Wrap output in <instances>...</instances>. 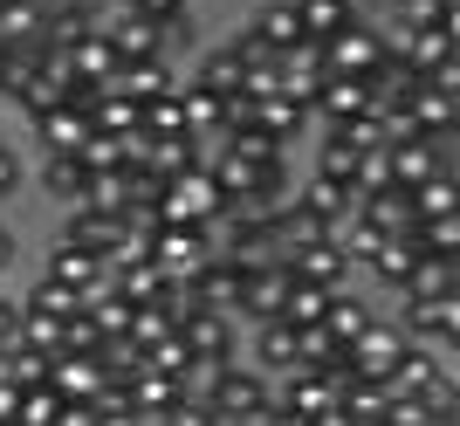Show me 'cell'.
<instances>
[{"instance_id": "16", "label": "cell", "mask_w": 460, "mask_h": 426, "mask_svg": "<svg viewBox=\"0 0 460 426\" xmlns=\"http://www.w3.org/2000/svg\"><path fill=\"white\" fill-rule=\"evenodd\" d=\"M447 371H454V358H447V351H433V344H412V351H405V365L392 371V392H405V399H426V392L440 386Z\"/></svg>"}, {"instance_id": "52", "label": "cell", "mask_w": 460, "mask_h": 426, "mask_svg": "<svg viewBox=\"0 0 460 426\" xmlns=\"http://www.w3.org/2000/svg\"><path fill=\"white\" fill-rule=\"evenodd\" d=\"M440 28H447V41L460 49V0H447V14H440Z\"/></svg>"}, {"instance_id": "17", "label": "cell", "mask_w": 460, "mask_h": 426, "mask_svg": "<svg viewBox=\"0 0 460 426\" xmlns=\"http://www.w3.org/2000/svg\"><path fill=\"white\" fill-rule=\"evenodd\" d=\"M186 344H192V358H241V316L199 310L186 324Z\"/></svg>"}, {"instance_id": "9", "label": "cell", "mask_w": 460, "mask_h": 426, "mask_svg": "<svg viewBox=\"0 0 460 426\" xmlns=\"http://www.w3.org/2000/svg\"><path fill=\"white\" fill-rule=\"evenodd\" d=\"M124 234H131V213H96V207H69V213H62V234H56V241H76V248H90V254H103V262H111Z\"/></svg>"}, {"instance_id": "51", "label": "cell", "mask_w": 460, "mask_h": 426, "mask_svg": "<svg viewBox=\"0 0 460 426\" xmlns=\"http://www.w3.org/2000/svg\"><path fill=\"white\" fill-rule=\"evenodd\" d=\"M96 426H145V420H137L131 406H103V413H96Z\"/></svg>"}, {"instance_id": "46", "label": "cell", "mask_w": 460, "mask_h": 426, "mask_svg": "<svg viewBox=\"0 0 460 426\" xmlns=\"http://www.w3.org/2000/svg\"><path fill=\"white\" fill-rule=\"evenodd\" d=\"M103 344H111V337H103V324H96L90 310L69 316V351H90V358H103Z\"/></svg>"}, {"instance_id": "57", "label": "cell", "mask_w": 460, "mask_h": 426, "mask_svg": "<svg viewBox=\"0 0 460 426\" xmlns=\"http://www.w3.org/2000/svg\"><path fill=\"white\" fill-rule=\"evenodd\" d=\"M350 7H358V14H365V7H385V0H350Z\"/></svg>"}, {"instance_id": "1", "label": "cell", "mask_w": 460, "mask_h": 426, "mask_svg": "<svg viewBox=\"0 0 460 426\" xmlns=\"http://www.w3.org/2000/svg\"><path fill=\"white\" fill-rule=\"evenodd\" d=\"M227 213V193H220V179L199 165V173H179L172 186H165V200H158V220L165 227H213Z\"/></svg>"}, {"instance_id": "44", "label": "cell", "mask_w": 460, "mask_h": 426, "mask_svg": "<svg viewBox=\"0 0 460 426\" xmlns=\"http://www.w3.org/2000/svg\"><path fill=\"white\" fill-rule=\"evenodd\" d=\"M392 14H399V35H420V28H440V14H447V0H385ZM392 35V41H399Z\"/></svg>"}, {"instance_id": "30", "label": "cell", "mask_w": 460, "mask_h": 426, "mask_svg": "<svg viewBox=\"0 0 460 426\" xmlns=\"http://www.w3.org/2000/svg\"><path fill=\"white\" fill-rule=\"evenodd\" d=\"M117 97H131L137 111H145V103H158V97H172V62H124Z\"/></svg>"}, {"instance_id": "3", "label": "cell", "mask_w": 460, "mask_h": 426, "mask_svg": "<svg viewBox=\"0 0 460 426\" xmlns=\"http://www.w3.org/2000/svg\"><path fill=\"white\" fill-rule=\"evenodd\" d=\"M213 413H234L241 426H269V413H275V378L269 371H254L248 358L220 378V392H213Z\"/></svg>"}, {"instance_id": "50", "label": "cell", "mask_w": 460, "mask_h": 426, "mask_svg": "<svg viewBox=\"0 0 460 426\" xmlns=\"http://www.w3.org/2000/svg\"><path fill=\"white\" fill-rule=\"evenodd\" d=\"M14 186H21V158H14V152H0V200L14 193Z\"/></svg>"}, {"instance_id": "31", "label": "cell", "mask_w": 460, "mask_h": 426, "mask_svg": "<svg viewBox=\"0 0 460 426\" xmlns=\"http://www.w3.org/2000/svg\"><path fill=\"white\" fill-rule=\"evenodd\" d=\"M90 179H96V173L83 165V158H41V186H49V193L62 200V213L90 200Z\"/></svg>"}, {"instance_id": "8", "label": "cell", "mask_w": 460, "mask_h": 426, "mask_svg": "<svg viewBox=\"0 0 460 426\" xmlns=\"http://www.w3.org/2000/svg\"><path fill=\"white\" fill-rule=\"evenodd\" d=\"M288 289H296V269H288V262H261V269H248V296H241V316H248V324H282Z\"/></svg>"}, {"instance_id": "45", "label": "cell", "mask_w": 460, "mask_h": 426, "mask_svg": "<svg viewBox=\"0 0 460 426\" xmlns=\"http://www.w3.org/2000/svg\"><path fill=\"white\" fill-rule=\"evenodd\" d=\"M399 296H454V275H447V262H440V254H426Z\"/></svg>"}, {"instance_id": "15", "label": "cell", "mask_w": 460, "mask_h": 426, "mask_svg": "<svg viewBox=\"0 0 460 426\" xmlns=\"http://www.w3.org/2000/svg\"><path fill=\"white\" fill-rule=\"evenodd\" d=\"M330 83V69H323V49H316V41H303V49H288L282 56V97L288 103H316V90H323Z\"/></svg>"}, {"instance_id": "25", "label": "cell", "mask_w": 460, "mask_h": 426, "mask_svg": "<svg viewBox=\"0 0 460 426\" xmlns=\"http://www.w3.org/2000/svg\"><path fill=\"white\" fill-rule=\"evenodd\" d=\"M69 69H76V76H90V83H117V76H124V49L96 28V35H83L76 49H69Z\"/></svg>"}, {"instance_id": "53", "label": "cell", "mask_w": 460, "mask_h": 426, "mask_svg": "<svg viewBox=\"0 0 460 426\" xmlns=\"http://www.w3.org/2000/svg\"><path fill=\"white\" fill-rule=\"evenodd\" d=\"M0 386L21 392V386H14V344H0Z\"/></svg>"}, {"instance_id": "34", "label": "cell", "mask_w": 460, "mask_h": 426, "mask_svg": "<svg viewBox=\"0 0 460 426\" xmlns=\"http://www.w3.org/2000/svg\"><path fill=\"white\" fill-rule=\"evenodd\" d=\"M111 282L131 296L137 310H145V303H158V296H165V282H172V275L158 269V262H124V269H111Z\"/></svg>"}, {"instance_id": "49", "label": "cell", "mask_w": 460, "mask_h": 426, "mask_svg": "<svg viewBox=\"0 0 460 426\" xmlns=\"http://www.w3.org/2000/svg\"><path fill=\"white\" fill-rule=\"evenodd\" d=\"M158 426H213V406H207V399H179Z\"/></svg>"}, {"instance_id": "32", "label": "cell", "mask_w": 460, "mask_h": 426, "mask_svg": "<svg viewBox=\"0 0 460 426\" xmlns=\"http://www.w3.org/2000/svg\"><path fill=\"white\" fill-rule=\"evenodd\" d=\"M371 324H378V310H371V303H365V296H358V289H344V296H337V303H330V316H323V330H330V337H337V344H358V337H365V330Z\"/></svg>"}, {"instance_id": "48", "label": "cell", "mask_w": 460, "mask_h": 426, "mask_svg": "<svg viewBox=\"0 0 460 426\" xmlns=\"http://www.w3.org/2000/svg\"><path fill=\"white\" fill-rule=\"evenodd\" d=\"M131 7H137V14H152L158 28H172V21H192L186 0H131Z\"/></svg>"}, {"instance_id": "6", "label": "cell", "mask_w": 460, "mask_h": 426, "mask_svg": "<svg viewBox=\"0 0 460 426\" xmlns=\"http://www.w3.org/2000/svg\"><path fill=\"white\" fill-rule=\"evenodd\" d=\"M103 35H111L117 49H124V62H165V56H172V41H165V28H158L152 14H137L131 0L103 14Z\"/></svg>"}, {"instance_id": "7", "label": "cell", "mask_w": 460, "mask_h": 426, "mask_svg": "<svg viewBox=\"0 0 460 426\" xmlns=\"http://www.w3.org/2000/svg\"><path fill=\"white\" fill-rule=\"evenodd\" d=\"M385 49H392V35H378L371 21H358V28H344L337 41H323V69L330 76H365L371 83V69L385 62Z\"/></svg>"}, {"instance_id": "42", "label": "cell", "mask_w": 460, "mask_h": 426, "mask_svg": "<svg viewBox=\"0 0 460 426\" xmlns=\"http://www.w3.org/2000/svg\"><path fill=\"white\" fill-rule=\"evenodd\" d=\"M145 371H165V378H179V386H186V371H192V344H186V330H172L165 344L145 351Z\"/></svg>"}, {"instance_id": "23", "label": "cell", "mask_w": 460, "mask_h": 426, "mask_svg": "<svg viewBox=\"0 0 460 426\" xmlns=\"http://www.w3.org/2000/svg\"><path fill=\"white\" fill-rule=\"evenodd\" d=\"M296 14H303V41H316V49H323V41H337L344 35V28H358V7H350V0H296Z\"/></svg>"}, {"instance_id": "21", "label": "cell", "mask_w": 460, "mask_h": 426, "mask_svg": "<svg viewBox=\"0 0 460 426\" xmlns=\"http://www.w3.org/2000/svg\"><path fill=\"white\" fill-rule=\"evenodd\" d=\"M248 35L261 41V49H275V56L303 49V14H296V0H269V7L248 21Z\"/></svg>"}, {"instance_id": "27", "label": "cell", "mask_w": 460, "mask_h": 426, "mask_svg": "<svg viewBox=\"0 0 460 426\" xmlns=\"http://www.w3.org/2000/svg\"><path fill=\"white\" fill-rule=\"evenodd\" d=\"M192 83H207V90H220V97H241L248 90V69H241V56H234V41H220V49H207V56L192 62Z\"/></svg>"}, {"instance_id": "13", "label": "cell", "mask_w": 460, "mask_h": 426, "mask_svg": "<svg viewBox=\"0 0 460 426\" xmlns=\"http://www.w3.org/2000/svg\"><path fill=\"white\" fill-rule=\"evenodd\" d=\"M241 296H248V262H234V254H213L207 275H199V303L220 316H241Z\"/></svg>"}, {"instance_id": "29", "label": "cell", "mask_w": 460, "mask_h": 426, "mask_svg": "<svg viewBox=\"0 0 460 426\" xmlns=\"http://www.w3.org/2000/svg\"><path fill=\"white\" fill-rule=\"evenodd\" d=\"M296 200H303L309 213H323V220H344V213H358V186H344V179H323V173H309L303 186H296Z\"/></svg>"}, {"instance_id": "5", "label": "cell", "mask_w": 460, "mask_h": 426, "mask_svg": "<svg viewBox=\"0 0 460 426\" xmlns=\"http://www.w3.org/2000/svg\"><path fill=\"white\" fill-rule=\"evenodd\" d=\"M152 262L172 275V282H199V275H207V262H213L207 227H158V234H152Z\"/></svg>"}, {"instance_id": "55", "label": "cell", "mask_w": 460, "mask_h": 426, "mask_svg": "<svg viewBox=\"0 0 460 426\" xmlns=\"http://www.w3.org/2000/svg\"><path fill=\"white\" fill-rule=\"evenodd\" d=\"M7 262H14V234L0 227V275H7Z\"/></svg>"}, {"instance_id": "14", "label": "cell", "mask_w": 460, "mask_h": 426, "mask_svg": "<svg viewBox=\"0 0 460 426\" xmlns=\"http://www.w3.org/2000/svg\"><path fill=\"white\" fill-rule=\"evenodd\" d=\"M49 386H56L62 399L76 406V399H96L111 378H103V358H90V351H62L56 365H49Z\"/></svg>"}, {"instance_id": "58", "label": "cell", "mask_w": 460, "mask_h": 426, "mask_svg": "<svg viewBox=\"0 0 460 426\" xmlns=\"http://www.w3.org/2000/svg\"><path fill=\"white\" fill-rule=\"evenodd\" d=\"M49 7H56V0H49Z\"/></svg>"}, {"instance_id": "12", "label": "cell", "mask_w": 460, "mask_h": 426, "mask_svg": "<svg viewBox=\"0 0 460 426\" xmlns=\"http://www.w3.org/2000/svg\"><path fill=\"white\" fill-rule=\"evenodd\" d=\"M35 138H41V158H83V145L96 138V124L76 111V103H62V111L35 117Z\"/></svg>"}, {"instance_id": "56", "label": "cell", "mask_w": 460, "mask_h": 426, "mask_svg": "<svg viewBox=\"0 0 460 426\" xmlns=\"http://www.w3.org/2000/svg\"><path fill=\"white\" fill-rule=\"evenodd\" d=\"M447 275H454V296H460V254H454V262H447Z\"/></svg>"}, {"instance_id": "54", "label": "cell", "mask_w": 460, "mask_h": 426, "mask_svg": "<svg viewBox=\"0 0 460 426\" xmlns=\"http://www.w3.org/2000/svg\"><path fill=\"white\" fill-rule=\"evenodd\" d=\"M14 406H21V392H7V386H0V426H14Z\"/></svg>"}, {"instance_id": "26", "label": "cell", "mask_w": 460, "mask_h": 426, "mask_svg": "<svg viewBox=\"0 0 460 426\" xmlns=\"http://www.w3.org/2000/svg\"><path fill=\"white\" fill-rule=\"evenodd\" d=\"M392 179H399L405 193L426 186V179H440V138H405V145H392Z\"/></svg>"}, {"instance_id": "37", "label": "cell", "mask_w": 460, "mask_h": 426, "mask_svg": "<svg viewBox=\"0 0 460 426\" xmlns=\"http://www.w3.org/2000/svg\"><path fill=\"white\" fill-rule=\"evenodd\" d=\"M62 413H69V399L56 386H28L14 406V426H62Z\"/></svg>"}, {"instance_id": "4", "label": "cell", "mask_w": 460, "mask_h": 426, "mask_svg": "<svg viewBox=\"0 0 460 426\" xmlns=\"http://www.w3.org/2000/svg\"><path fill=\"white\" fill-rule=\"evenodd\" d=\"M41 275H56V282H69V289L83 296V310H90L96 296H111L117 282H111V262L103 254H90V248H76V241H56L49 248V269Z\"/></svg>"}, {"instance_id": "19", "label": "cell", "mask_w": 460, "mask_h": 426, "mask_svg": "<svg viewBox=\"0 0 460 426\" xmlns=\"http://www.w3.org/2000/svg\"><path fill=\"white\" fill-rule=\"evenodd\" d=\"M330 241H337V254H344L350 269H371V254H378L392 234H385L378 220H365V213H344V220H330Z\"/></svg>"}, {"instance_id": "24", "label": "cell", "mask_w": 460, "mask_h": 426, "mask_svg": "<svg viewBox=\"0 0 460 426\" xmlns=\"http://www.w3.org/2000/svg\"><path fill=\"white\" fill-rule=\"evenodd\" d=\"M179 399H186V386H179V378H165V371H137V378H131V413H137L145 426H158Z\"/></svg>"}, {"instance_id": "18", "label": "cell", "mask_w": 460, "mask_h": 426, "mask_svg": "<svg viewBox=\"0 0 460 426\" xmlns=\"http://www.w3.org/2000/svg\"><path fill=\"white\" fill-rule=\"evenodd\" d=\"M420 262H426V248H420V227H412V234H392V241H385V248L371 254V269H365V275H378L385 289H405Z\"/></svg>"}, {"instance_id": "11", "label": "cell", "mask_w": 460, "mask_h": 426, "mask_svg": "<svg viewBox=\"0 0 460 426\" xmlns=\"http://www.w3.org/2000/svg\"><path fill=\"white\" fill-rule=\"evenodd\" d=\"M371 111V83L365 76H330L323 90H316V103H309V124H323V131H337V124H350V117Z\"/></svg>"}, {"instance_id": "20", "label": "cell", "mask_w": 460, "mask_h": 426, "mask_svg": "<svg viewBox=\"0 0 460 426\" xmlns=\"http://www.w3.org/2000/svg\"><path fill=\"white\" fill-rule=\"evenodd\" d=\"M288 269L303 275V282H316V289H337V296H344V289H350V275H358L344 254H337V241H309V248L296 254Z\"/></svg>"}, {"instance_id": "39", "label": "cell", "mask_w": 460, "mask_h": 426, "mask_svg": "<svg viewBox=\"0 0 460 426\" xmlns=\"http://www.w3.org/2000/svg\"><path fill=\"white\" fill-rule=\"evenodd\" d=\"M316 173L323 179H344V186H358V173H365V152H350L337 131H323V152H316Z\"/></svg>"}, {"instance_id": "40", "label": "cell", "mask_w": 460, "mask_h": 426, "mask_svg": "<svg viewBox=\"0 0 460 426\" xmlns=\"http://www.w3.org/2000/svg\"><path fill=\"white\" fill-rule=\"evenodd\" d=\"M21 344L28 351H41V358H62V351H69V324H56V316H21Z\"/></svg>"}, {"instance_id": "2", "label": "cell", "mask_w": 460, "mask_h": 426, "mask_svg": "<svg viewBox=\"0 0 460 426\" xmlns=\"http://www.w3.org/2000/svg\"><path fill=\"white\" fill-rule=\"evenodd\" d=\"M405 351H412L405 324L399 316H378V324L350 344V378H358V386H392V371L405 365Z\"/></svg>"}, {"instance_id": "28", "label": "cell", "mask_w": 460, "mask_h": 426, "mask_svg": "<svg viewBox=\"0 0 460 426\" xmlns=\"http://www.w3.org/2000/svg\"><path fill=\"white\" fill-rule=\"evenodd\" d=\"M358 213L378 220L385 234H412V227H420V213H412V193H405V186H378V193H365Z\"/></svg>"}, {"instance_id": "10", "label": "cell", "mask_w": 460, "mask_h": 426, "mask_svg": "<svg viewBox=\"0 0 460 426\" xmlns=\"http://www.w3.org/2000/svg\"><path fill=\"white\" fill-rule=\"evenodd\" d=\"M248 365L269 371V378H296V371H303V330L296 324H254Z\"/></svg>"}, {"instance_id": "33", "label": "cell", "mask_w": 460, "mask_h": 426, "mask_svg": "<svg viewBox=\"0 0 460 426\" xmlns=\"http://www.w3.org/2000/svg\"><path fill=\"white\" fill-rule=\"evenodd\" d=\"M399 49H405V62H412L420 76H440L447 62L460 56L454 41H447V28H420V35H399Z\"/></svg>"}, {"instance_id": "38", "label": "cell", "mask_w": 460, "mask_h": 426, "mask_svg": "<svg viewBox=\"0 0 460 426\" xmlns=\"http://www.w3.org/2000/svg\"><path fill=\"white\" fill-rule=\"evenodd\" d=\"M412 213H420V227L426 220H447V213H460V186L454 179H426V186H412Z\"/></svg>"}, {"instance_id": "35", "label": "cell", "mask_w": 460, "mask_h": 426, "mask_svg": "<svg viewBox=\"0 0 460 426\" xmlns=\"http://www.w3.org/2000/svg\"><path fill=\"white\" fill-rule=\"evenodd\" d=\"M330 303H337V289H316V282H303L296 275V289H288V310H282V324H296V330H316L330 316Z\"/></svg>"}, {"instance_id": "36", "label": "cell", "mask_w": 460, "mask_h": 426, "mask_svg": "<svg viewBox=\"0 0 460 426\" xmlns=\"http://www.w3.org/2000/svg\"><path fill=\"white\" fill-rule=\"evenodd\" d=\"M21 303H28L35 316H56V324H69V316L83 310V296L69 289V282H56V275H41V282H35L28 296H21Z\"/></svg>"}, {"instance_id": "22", "label": "cell", "mask_w": 460, "mask_h": 426, "mask_svg": "<svg viewBox=\"0 0 460 426\" xmlns=\"http://www.w3.org/2000/svg\"><path fill=\"white\" fill-rule=\"evenodd\" d=\"M405 111H412V124H420L426 138H454V131H460V97H447L440 83H420Z\"/></svg>"}, {"instance_id": "43", "label": "cell", "mask_w": 460, "mask_h": 426, "mask_svg": "<svg viewBox=\"0 0 460 426\" xmlns=\"http://www.w3.org/2000/svg\"><path fill=\"white\" fill-rule=\"evenodd\" d=\"M90 124H96V131H111V138H137V103L117 97V83H111V97L90 111Z\"/></svg>"}, {"instance_id": "41", "label": "cell", "mask_w": 460, "mask_h": 426, "mask_svg": "<svg viewBox=\"0 0 460 426\" xmlns=\"http://www.w3.org/2000/svg\"><path fill=\"white\" fill-rule=\"evenodd\" d=\"M137 131H145V138H186V103H179V97L145 103V111H137Z\"/></svg>"}, {"instance_id": "47", "label": "cell", "mask_w": 460, "mask_h": 426, "mask_svg": "<svg viewBox=\"0 0 460 426\" xmlns=\"http://www.w3.org/2000/svg\"><path fill=\"white\" fill-rule=\"evenodd\" d=\"M21 316H28V303L14 289H0V344H21Z\"/></svg>"}]
</instances>
